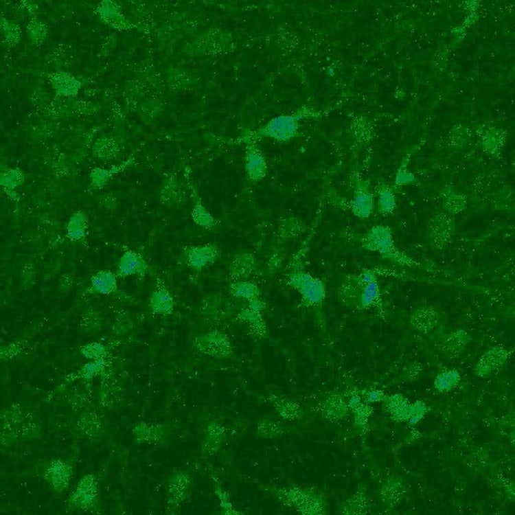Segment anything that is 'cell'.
Masks as SVG:
<instances>
[{
    "label": "cell",
    "mask_w": 515,
    "mask_h": 515,
    "mask_svg": "<svg viewBox=\"0 0 515 515\" xmlns=\"http://www.w3.org/2000/svg\"><path fill=\"white\" fill-rule=\"evenodd\" d=\"M286 284L301 296V304L306 308L321 307L326 296L325 283L309 272L295 269L286 275Z\"/></svg>",
    "instance_id": "277c9868"
},
{
    "label": "cell",
    "mask_w": 515,
    "mask_h": 515,
    "mask_svg": "<svg viewBox=\"0 0 515 515\" xmlns=\"http://www.w3.org/2000/svg\"><path fill=\"white\" fill-rule=\"evenodd\" d=\"M191 214L193 221L200 227L210 229L216 225V219L205 207L196 193H194Z\"/></svg>",
    "instance_id": "d6986e66"
},
{
    "label": "cell",
    "mask_w": 515,
    "mask_h": 515,
    "mask_svg": "<svg viewBox=\"0 0 515 515\" xmlns=\"http://www.w3.org/2000/svg\"><path fill=\"white\" fill-rule=\"evenodd\" d=\"M511 350L501 345H494L485 351L475 366L476 374L481 377H488L500 369L508 360Z\"/></svg>",
    "instance_id": "30bf717a"
},
{
    "label": "cell",
    "mask_w": 515,
    "mask_h": 515,
    "mask_svg": "<svg viewBox=\"0 0 515 515\" xmlns=\"http://www.w3.org/2000/svg\"><path fill=\"white\" fill-rule=\"evenodd\" d=\"M455 233L454 216L444 211L434 214L426 225L429 245L435 250H442L450 243Z\"/></svg>",
    "instance_id": "8992f818"
},
{
    "label": "cell",
    "mask_w": 515,
    "mask_h": 515,
    "mask_svg": "<svg viewBox=\"0 0 515 515\" xmlns=\"http://www.w3.org/2000/svg\"><path fill=\"white\" fill-rule=\"evenodd\" d=\"M90 290L97 295H111L118 290L117 275L109 270H101L91 277Z\"/></svg>",
    "instance_id": "9a60e30c"
},
{
    "label": "cell",
    "mask_w": 515,
    "mask_h": 515,
    "mask_svg": "<svg viewBox=\"0 0 515 515\" xmlns=\"http://www.w3.org/2000/svg\"><path fill=\"white\" fill-rule=\"evenodd\" d=\"M352 195L348 203L345 204L352 214L360 219L368 218L375 208V194L369 179L359 173L351 176Z\"/></svg>",
    "instance_id": "5b68a950"
},
{
    "label": "cell",
    "mask_w": 515,
    "mask_h": 515,
    "mask_svg": "<svg viewBox=\"0 0 515 515\" xmlns=\"http://www.w3.org/2000/svg\"><path fill=\"white\" fill-rule=\"evenodd\" d=\"M197 344L199 350L214 357H227L231 351L228 338L220 332H210L199 337Z\"/></svg>",
    "instance_id": "4fadbf2b"
},
{
    "label": "cell",
    "mask_w": 515,
    "mask_h": 515,
    "mask_svg": "<svg viewBox=\"0 0 515 515\" xmlns=\"http://www.w3.org/2000/svg\"><path fill=\"white\" fill-rule=\"evenodd\" d=\"M149 306L153 313L167 316L174 311V299L165 287L158 286L150 295Z\"/></svg>",
    "instance_id": "e0dca14e"
},
{
    "label": "cell",
    "mask_w": 515,
    "mask_h": 515,
    "mask_svg": "<svg viewBox=\"0 0 515 515\" xmlns=\"http://www.w3.org/2000/svg\"><path fill=\"white\" fill-rule=\"evenodd\" d=\"M471 341L468 332L458 328L445 334L439 341V350L449 358H457L466 350Z\"/></svg>",
    "instance_id": "7c38bea8"
},
{
    "label": "cell",
    "mask_w": 515,
    "mask_h": 515,
    "mask_svg": "<svg viewBox=\"0 0 515 515\" xmlns=\"http://www.w3.org/2000/svg\"><path fill=\"white\" fill-rule=\"evenodd\" d=\"M21 173L16 170H10L4 175V186L10 190L17 187L21 184Z\"/></svg>",
    "instance_id": "cb8c5ba5"
},
{
    "label": "cell",
    "mask_w": 515,
    "mask_h": 515,
    "mask_svg": "<svg viewBox=\"0 0 515 515\" xmlns=\"http://www.w3.org/2000/svg\"><path fill=\"white\" fill-rule=\"evenodd\" d=\"M461 380V375L456 369L444 370L435 378V387L439 391H447L455 387Z\"/></svg>",
    "instance_id": "7402d4cb"
},
{
    "label": "cell",
    "mask_w": 515,
    "mask_h": 515,
    "mask_svg": "<svg viewBox=\"0 0 515 515\" xmlns=\"http://www.w3.org/2000/svg\"><path fill=\"white\" fill-rule=\"evenodd\" d=\"M88 220L82 211H77L69 218L67 225V233L70 240L75 242L82 241L87 236Z\"/></svg>",
    "instance_id": "ac0fdd59"
},
{
    "label": "cell",
    "mask_w": 515,
    "mask_h": 515,
    "mask_svg": "<svg viewBox=\"0 0 515 515\" xmlns=\"http://www.w3.org/2000/svg\"><path fill=\"white\" fill-rule=\"evenodd\" d=\"M337 295L344 306L354 310H368L383 307L378 279L363 282L356 275H350L339 288Z\"/></svg>",
    "instance_id": "3957f363"
},
{
    "label": "cell",
    "mask_w": 515,
    "mask_h": 515,
    "mask_svg": "<svg viewBox=\"0 0 515 515\" xmlns=\"http://www.w3.org/2000/svg\"><path fill=\"white\" fill-rule=\"evenodd\" d=\"M440 193L443 211L446 213L454 216L466 209V196L454 187L445 186Z\"/></svg>",
    "instance_id": "2e32d148"
},
{
    "label": "cell",
    "mask_w": 515,
    "mask_h": 515,
    "mask_svg": "<svg viewBox=\"0 0 515 515\" xmlns=\"http://www.w3.org/2000/svg\"><path fill=\"white\" fill-rule=\"evenodd\" d=\"M81 352L87 358L100 360L106 354V348L101 343L91 342L82 346Z\"/></svg>",
    "instance_id": "603a6c76"
},
{
    "label": "cell",
    "mask_w": 515,
    "mask_h": 515,
    "mask_svg": "<svg viewBox=\"0 0 515 515\" xmlns=\"http://www.w3.org/2000/svg\"><path fill=\"white\" fill-rule=\"evenodd\" d=\"M230 291L234 297L247 301L258 298L260 295V289L255 283L244 279L233 282L230 286Z\"/></svg>",
    "instance_id": "ffe728a7"
},
{
    "label": "cell",
    "mask_w": 515,
    "mask_h": 515,
    "mask_svg": "<svg viewBox=\"0 0 515 515\" xmlns=\"http://www.w3.org/2000/svg\"><path fill=\"white\" fill-rule=\"evenodd\" d=\"M314 114L310 108H301L295 112L282 114L268 120L258 129L244 133L240 138L243 143L271 139L280 143L290 141L299 135L301 121Z\"/></svg>",
    "instance_id": "7a4b0ae2"
},
{
    "label": "cell",
    "mask_w": 515,
    "mask_h": 515,
    "mask_svg": "<svg viewBox=\"0 0 515 515\" xmlns=\"http://www.w3.org/2000/svg\"><path fill=\"white\" fill-rule=\"evenodd\" d=\"M148 269V264L140 253L126 250L119 259L116 274L122 278L130 276L142 277L146 274Z\"/></svg>",
    "instance_id": "8fae6325"
},
{
    "label": "cell",
    "mask_w": 515,
    "mask_h": 515,
    "mask_svg": "<svg viewBox=\"0 0 515 515\" xmlns=\"http://www.w3.org/2000/svg\"><path fill=\"white\" fill-rule=\"evenodd\" d=\"M220 256V251L214 243L189 246L182 251L181 260L187 267L196 272L214 264Z\"/></svg>",
    "instance_id": "52a82bcc"
},
{
    "label": "cell",
    "mask_w": 515,
    "mask_h": 515,
    "mask_svg": "<svg viewBox=\"0 0 515 515\" xmlns=\"http://www.w3.org/2000/svg\"><path fill=\"white\" fill-rule=\"evenodd\" d=\"M244 144V166L247 178L251 183H258L267 174L268 165L266 158L256 141H248Z\"/></svg>",
    "instance_id": "ba28073f"
},
{
    "label": "cell",
    "mask_w": 515,
    "mask_h": 515,
    "mask_svg": "<svg viewBox=\"0 0 515 515\" xmlns=\"http://www.w3.org/2000/svg\"><path fill=\"white\" fill-rule=\"evenodd\" d=\"M396 188L393 185L380 180L374 187L376 199L377 211L381 216H389L395 211L397 207Z\"/></svg>",
    "instance_id": "5bb4252c"
},
{
    "label": "cell",
    "mask_w": 515,
    "mask_h": 515,
    "mask_svg": "<svg viewBox=\"0 0 515 515\" xmlns=\"http://www.w3.org/2000/svg\"><path fill=\"white\" fill-rule=\"evenodd\" d=\"M354 240L364 249L378 253L383 260L395 265L424 268V266L398 247L391 228L385 225L372 226L363 233L354 235Z\"/></svg>",
    "instance_id": "6da1fadb"
},
{
    "label": "cell",
    "mask_w": 515,
    "mask_h": 515,
    "mask_svg": "<svg viewBox=\"0 0 515 515\" xmlns=\"http://www.w3.org/2000/svg\"><path fill=\"white\" fill-rule=\"evenodd\" d=\"M409 320L411 326L415 331L422 334H429L438 328L442 316L435 307L423 305L411 311Z\"/></svg>",
    "instance_id": "9c48e42d"
},
{
    "label": "cell",
    "mask_w": 515,
    "mask_h": 515,
    "mask_svg": "<svg viewBox=\"0 0 515 515\" xmlns=\"http://www.w3.org/2000/svg\"><path fill=\"white\" fill-rule=\"evenodd\" d=\"M255 261L254 257L249 253L238 255L231 265V273L237 277V280L244 278L254 269Z\"/></svg>",
    "instance_id": "44dd1931"
}]
</instances>
